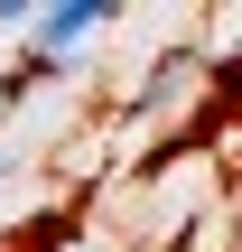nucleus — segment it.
Instances as JSON below:
<instances>
[{
	"mask_svg": "<svg viewBox=\"0 0 242 252\" xmlns=\"http://www.w3.org/2000/svg\"><path fill=\"white\" fill-rule=\"evenodd\" d=\"M103 19H121V9H112V0H47V9H19V37H28V56L65 65L75 47L103 37Z\"/></svg>",
	"mask_w": 242,
	"mask_h": 252,
	"instance_id": "obj_1",
	"label": "nucleus"
}]
</instances>
